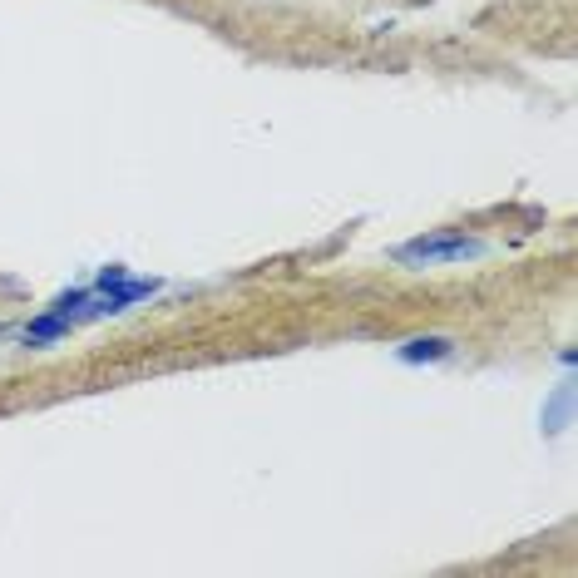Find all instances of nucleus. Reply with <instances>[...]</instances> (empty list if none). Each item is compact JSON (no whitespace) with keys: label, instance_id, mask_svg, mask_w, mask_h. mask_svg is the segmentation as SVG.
Segmentation results:
<instances>
[{"label":"nucleus","instance_id":"f257e3e1","mask_svg":"<svg viewBox=\"0 0 578 578\" xmlns=\"http://www.w3.org/2000/svg\"><path fill=\"white\" fill-rule=\"evenodd\" d=\"M490 243L485 238H475V233H465V228H430V233H420V238H406V243H396L391 248V262L396 267H455V262H475V257H485Z\"/></svg>","mask_w":578,"mask_h":578},{"label":"nucleus","instance_id":"f03ea898","mask_svg":"<svg viewBox=\"0 0 578 578\" xmlns=\"http://www.w3.org/2000/svg\"><path fill=\"white\" fill-rule=\"evenodd\" d=\"M455 336H445V331H425V336H411V341H401L396 346V361H406V366H440V361H450L455 356Z\"/></svg>","mask_w":578,"mask_h":578},{"label":"nucleus","instance_id":"7ed1b4c3","mask_svg":"<svg viewBox=\"0 0 578 578\" xmlns=\"http://www.w3.org/2000/svg\"><path fill=\"white\" fill-rule=\"evenodd\" d=\"M70 327H75L70 317H60V312H50V307H45L40 317H30V322L20 327L15 341H20V346H35V351H40V346H60V341L70 336Z\"/></svg>","mask_w":578,"mask_h":578},{"label":"nucleus","instance_id":"20e7f679","mask_svg":"<svg viewBox=\"0 0 578 578\" xmlns=\"http://www.w3.org/2000/svg\"><path fill=\"white\" fill-rule=\"evenodd\" d=\"M569 415H574V391H569V386H559V396L544 406V430H564V425H569Z\"/></svg>","mask_w":578,"mask_h":578},{"label":"nucleus","instance_id":"39448f33","mask_svg":"<svg viewBox=\"0 0 578 578\" xmlns=\"http://www.w3.org/2000/svg\"><path fill=\"white\" fill-rule=\"evenodd\" d=\"M129 277V267L124 262H114V267H104L99 277H94V292H104V287H114V282H124Z\"/></svg>","mask_w":578,"mask_h":578},{"label":"nucleus","instance_id":"423d86ee","mask_svg":"<svg viewBox=\"0 0 578 578\" xmlns=\"http://www.w3.org/2000/svg\"><path fill=\"white\" fill-rule=\"evenodd\" d=\"M0 336H10V327H5V322H0Z\"/></svg>","mask_w":578,"mask_h":578}]
</instances>
